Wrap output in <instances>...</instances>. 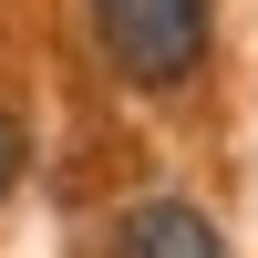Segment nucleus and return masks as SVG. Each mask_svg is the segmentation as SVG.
I'll list each match as a JSON object with an SVG mask.
<instances>
[{
  "label": "nucleus",
  "instance_id": "f257e3e1",
  "mask_svg": "<svg viewBox=\"0 0 258 258\" xmlns=\"http://www.w3.org/2000/svg\"><path fill=\"white\" fill-rule=\"evenodd\" d=\"M207 31H217V0H93V41L114 62V83H135V93L197 83Z\"/></svg>",
  "mask_w": 258,
  "mask_h": 258
},
{
  "label": "nucleus",
  "instance_id": "f03ea898",
  "mask_svg": "<svg viewBox=\"0 0 258 258\" xmlns=\"http://www.w3.org/2000/svg\"><path fill=\"white\" fill-rule=\"evenodd\" d=\"M114 258H227V238L207 227V207L186 197H145L114 217Z\"/></svg>",
  "mask_w": 258,
  "mask_h": 258
},
{
  "label": "nucleus",
  "instance_id": "7ed1b4c3",
  "mask_svg": "<svg viewBox=\"0 0 258 258\" xmlns=\"http://www.w3.org/2000/svg\"><path fill=\"white\" fill-rule=\"evenodd\" d=\"M21 165H31V135H21V114H11V103H0V197H11V186H21Z\"/></svg>",
  "mask_w": 258,
  "mask_h": 258
}]
</instances>
